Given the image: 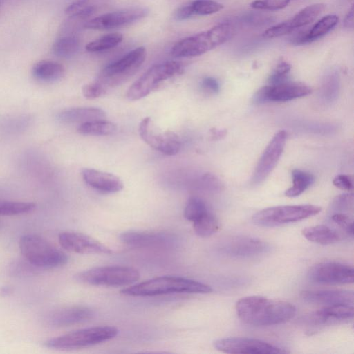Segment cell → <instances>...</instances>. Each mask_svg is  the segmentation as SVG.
Instances as JSON below:
<instances>
[{
  "mask_svg": "<svg viewBox=\"0 0 354 354\" xmlns=\"http://www.w3.org/2000/svg\"><path fill=\"white\" fill-rule=\"evenodd\" d=\"M339 18L335 15H328L316 22L310 29L297 33L291 38L295 45L310 43L330 32L338 23Z\"/></svg>",
  "mask_w": 354,
  "mask_h": 354,
  "instance_id": "cell-23",
  "label": "cell"
},
{
  "mask_svg": "<svg viewBox=\"0 0 354 354\" xmlns=\"http://www.w3.org/2000/svg\"><path fill=\"white\" fill-rule=\"evenodd\" d=\"M195 233L201 237H207L216 233L219 228L216 218L209 211L193 222Z\"/></svg>",
  "mask_w": 354,
  "mask_h": 354,
  "instance_id": "cell-31",
  "label": "cell"
},
{
  "mask_svg": "<svg viewBox=\"0 0 354 354\" xmlns=\"http://www.w3.org/2000/svg\"><path fill=\"white\" fill-rule=\"evenodd\" d=\"M269 245L254 237L236 236L225 241L221 248L224 254L234 257H250L266 252Z\"/></svg>",
  "mask_w": 354,
  "mask_h": 354,
  "instance_id": "cell-18",
  "label": "cell"
},
{
  "mask_svg": "<svg viewBox=\"0 0 354 354\" xmlns=\"http://www.w3.org/2000/svg\"><path fill=\"white\" fill-rule=\"evenodd\" d=\"M287 133L285 131H278L266 147L255 168L252 183H262L277 164L285 147Z\"/></svg>",
  "mask_w": 354,
  "mask_h": 354,
  "instance_id": "cell-14",
  "label": "cell"
},
{
  "mask_svg": "<svg viewBox=\"0 0 354 354\" xmlns=\"http://www.w3.org/2000/svg\"><path fill=\"white\" fill-rule=\"evenodd\" d=\"M82 175L88 186L99 192L112 194L123 189L122 181L114 174L86 168L82 170Z\"/></svg>",
  "mask_w": 354,
  "mask_h": 354,
  "instance_id": "cell-21",
  "label": "cell"
},
{
  "mask_svg": "<svg viewBox=\"0 0 354 354\" xmlns=\"http://www.w3.org/2000/svg\"><path fill=\"white\" fill-rule=\"evenodd\" d=\"M145 57V48L142 46L136 48L104 68L97 81L106 88L119 86L137 72Z\"/></svg>",
  "mask_w": 354,
  "mask_h": 354,
  "instance_id": "cell-9",
  "label": "cell"
},
{
  "mask_svg": "<svg viewBox=\"0 0 354 354\" xmlns=\"http://www.w3.org/2000/svg\"><path fill=\"white\" fill-rule=\"evenodd\" d=\"M311 91V88L305 84L288 81L261 87L254 95L252 101L254 104L268 102H283L306 96Z\"/></svg>",
  "mask_w": 354,
  "mask_h": 354,
  "instance_id": "cell-13",
  "label": "cell"
},
{
  "mask_svg": "<svg viewBox=\"0 0 354 354\" xmlns=\"http://www.w3.org/2000/svg\"><path fill=\"white\" fill-rule=\"evenodd\" d=\"M77 281L93 286H122L135 283L140 272L134 268L108 266L93 268L75 275Z\"/></svg>",
  "mask_w": 354,
  "mask_h": 354,
  "instance_id": "cell-6",
  "label": "cell"
},
{
  "mask_svg": "<svg viewBox=\"0 0 354 354\" xmlns=\"http://www.w3.org/2000/svg\"><path fill=\"white\" fill-rule=\"evenodd\" d=\"M301 233L308 241L322 245L333 244L341 239L336 230L324 225L306 227L302 230Z\"/></svg>",
  "mask_w": 354,
  "mask_h": 354,
  "instance_id": "cell-26",
  "label": "cell"
},
{
  "mask_svg": "<svg viewBox=\"0 0 354 354\" xmlns=\"http://www.w3.org/2000/svg\"><path fill=\"white\" fill-rule=\"evenodd\" d=\"M322 208L314 205H281L261 209L252 216L254 223L274 227L301 221L319 214Z\"/></svg>",
  "mask_w": 354,
  "mask_h": 354,
  "instance_id": "cell-7",
  "label": "cell"
},
{
  "mask_svg": "<svg viewBox=\"0 0 354 354\" xmlns=\"http://www.w3.org/2000/svg\"><path fill=\"white\" fill-rule=\"evenodd\" d=\"M123 37L120 33H110L89 42L86 46L88 52H100L115 47L122 41Z\"/></svg>",
  "mask_w": 354,
  "mask_h": 354,
  "instance_id": "cell-33",
  "label": "cell"
},
{
  "mask_svg": "<svg viewBox=\"0 0 354 354\" xmlns=\"http://www.w3.org/2000/svg\"><path fill=\"white\" fill-rule=\"evenodd\" d=\"M147 10L144 8H131L114 11L93 18L84 24L88 29L104 30L120 27L145 17Z\"/></svg>",
  "mask_w": 354,
  "mask_h": 354,
  "instance_id": "cell-15",
  "label": "cell"
},
{
  "mask_svg": "<svg viewBox=\"0 0 354 354\" xmlns=\"http://www.w3.org/2000/svg\"><path fill=\"white\" fill-rule=\"evenodd\" d=\"M234 32L230 24L222 23L210 29L183 39L171 48L175 57H190L203 55L225 43Z\"/></svg>",
  "mask_w": 354,
  "mask_h": 354,
  "instance_id": "cell-3",
  "label": "cell"
},
{
  "mask_svg": "<svg viewBox=\"0 0 354 354\" xmlns=\"http://www.w3.org/2000/svg\"><path fill=\"white\" fill-rule=\"evenodd\" d=\"M323 97L327 100H333L338 93L339 75L336 71H331L326 75L322 86Z\"/></svg>",
  "mask_w": 354,
  "mask_h": 354,
  "instance_id": "cell-37",
  "label": "cell"
},
{
  "mask_svg": "<svg viewBox=\"0 0 354 354\" xmlns=\"http://www.w3.org/2000/svg\"><path fill=\"white\" fill-rule=\"evenodd\" d=\"M138 131L144 142L162 153L174 156L180 150V142L178 135L171 131H159L149 117L145 118L140 122Z\"/></svg>",
  "mask_w": 354,
  "mask_h": 354,
  "instance_id": "cell-10",
  "label": "cell"
},
{
  "mask_svg": "<svg viewBox=\"0 0 354 354\" xmlns=\"http://www.w3.org/2000/svg\"><path fill=\"white\" fill-rule=\"evenodd\" d=\"M1 225H2V224H1V222L0 221V227H1Z\"/></svg>",
  "mask_w": 354,
  "mask_h": 354,
  "instance_id": "cell-49",
  "label": "cell"
},
{
  "mask_svg": "<svg viewBox=\"0 0 354 354\" xmlns=\"http://www.w3.org/2000/svg\"><path fill=\"white\" fill-rule=\"evenodd\" d=\"M290 69L291 65L288 62L280 61L268 78L270 84L275 85L289 81L288 75Z\"/></svg>",
  "mask_w": 354,
  "mask_h": 354,
  "instance_id": "cell-39",
  "label": "cell"
},
{
  "mask_svg": "<svg viewBox=\"0 0 354 354\" xmlns=\"http://www.w3.org/2000/svg\"><path fill=\"white\" fill-rule=\"evenodd\" d=\"M344 26L347 28H353V7L350 9V10L346 14L344 19Z\"/></svg>",
  "mask_w": 354,
  "mask_h": 354,
  "instance_id": "cell-47",
  "label": "cell"
},
{
  "mask_svg": "<svg viewBox=\"0 0 354 354\" xmlns=\"http://www.w3.org/2000/svg\"><path fill=\"white\" fill-rule=\"evenodd\" d=\"M194 16L190 3H186L179 7L174 13V18L178 21H183Z\"/></svg>",
  "mask_w": 354,
  "mask_h": 354,
  "instance_id": "cell-45",
  "label": "cell"
},
{
  "mask_svg": "<svg viewBox=\"0 0 354 354\" xmlns=\"http://www.w3.org/2000/svg\"><path fill=\"white\" fill-rule=\"evenodd\" d=\"M36 204L32 202L0 199V216H15L32 211Z\"/></svg>",
  "mask_w": 354,
  "mask_h": 354,
  "instance_id": "cell-32",
  "label": "cell"
},
{
  "mask_svg": "<svg viewBox=\"0 0 354 354\" xmlns=\"http://www.w3.org/2000/svg\"><path fill=\"white\" fill-rule=\"evenodd\" d=\"M310 281L321 284H346L353 282V268L337 261H325L313 266L308 271Z\"/></svg>",
  "mask_w": 354,
  "mask_h": 354,
  "instance_id": "cell-11",
  "label": "cell"
},
{
  "mask_svg": "<svg viewBox=\"0 0 354 354\" xmlns=\"http://www.w3.org/2000/svg\"><path fill=\"white\" fill-rule=\"evenodd\" d=\"M80 45V41L76 37L66 35L57 39L55 41L52 50L57 57L70 58L78 52Z\"/></svg>",
  "mask_w": 354,
  "mask_h": 354,
  "instance_id": "cell-30",
  "label": "cell"
},
{
  "mask_svg": "<svg viewBox=\"0 0 354 354\" xmlns=\"http://www.w3.org/2000/svg\"><path fill=\"white\" fill-rule=\"evenodd\" d=\"M189 3L194 15H208L223 8V4L213 0H194Z\"/></svg>",
  "mask_w": 354,
  "mask_h": 354,
  "instance_id": "cell-35",
  "label": "cell"
},
{
  "mask_svg": "<svg viewBox=\"0 0 354 354\" xmlns=\"http://www.w3.org/2000/svg\"><path fill=\"white\" fill-rule=\"evenodd\" d=\"M214 347L227 353L271 354L288 351L265 341L247 337H227L215 340Z\"/></svg>",
  "mask_w": 354,
  "mask_h": 354,
  "instance_id": "cell-12",
  "label": "cell"
},
{
  "mask_svg": "<svg viewBox=\"0 0 354 354\" xmlns=\"http://www.w3.org/2000/svg\"><path fill=\"white\" fill-rule=\"evenodd\" d=\"M201 86L205 90L214 93H218L220 88L218 81L212 77L203 79Z\"/></svg>",
  "mask_w": 354,
  "mask_h": 354,
  "instance_id": "cell-46",
  "label": "cell"
},
{
  "mask_svg": "<svg viewBox=\"0 0 354 354\" xmlns=\"http://www.w3.org/2000/svg\"><path fill=\"white\" fill-rule=\"evenodd\" d=\"M353 194H344L336 197L333 201V207L337 212L353 209Z\"/></svg>",
  "mask_w": 354,
  "mask_h": 354,
  "instance_id": "cell-43",
  "label": "cell"
},
{
  "mask_svg": "<svg viewBox=\"0 0 354 354\" xmlns=\"http://www.w3.org/2000/svg\"><path fill=\"white\" fill-rule=\"evenodd\" d=\"M290 0H256L250 3L254 9L277 10L288 6Z\"/></svg>",
  "mask_w": 354,
  "mask_h": 354,
  "instance_id": "cell-40",
  "label": "cell"
},
{
  "mask_svg": "<svg viewBox=\"0 0 354 354\" xmlns=\"http://www.w3.org/2000/svg\"><path fill=\"white\" fill-rule=\"evenodd\" d=\"M19 247L24 258L39 269L58 268L68 261V257L63 251L37 234L22 236Z\"/></svg>",
  "mask_w": 354,
  "mask_h": 354,
  "instance_id": "cell-4",
  "label": "cell"
},
{
  "mask_svg": "<svg viewBox=\"0 0 354 354\" xmlns=\"http://www.w3.org/2000/svg\"><path fill=\"white\" fill-rule=\"evenodd\" d=\"M60 245L65 250L78 254H111V250L93 237L76 232H64L59 234Z\"/></svg>",
  "mask_w": 354,
  "mask_h": 354,
  "instance_id": "cell-16",
  "label": "cell"
},
{
  "mask_svg": "<svg viewBox=\"0 0 354 354\" xmlns=\"http://www.w3.org/2000/svg\"><path fill=\"white\" fill-rule=\"evenodd\" d=\"M302 299L309 303L332 305L353 306L354 295L346 290H310L301 292Z\"/></svg>",
  "mask_w": 354,
  "mask_h": 354,
  "instance_id": "cell-20",
  "label": "cell"
},
{
  "mask_svg": "<svg viewBox=\"0 0 354 354\" xmlns=\"http://www.w3.org/2000/svg\"><path fill=\"white\" fill-rule=\"evenodd\" d=\"M124 244L136 248H163L174 244L173 235L162 232L126 231L119 235Z\"/></svg>",
  "mask_w": 354,
  "mask_h": 354,
  "instance_id": "cell-19",
  "label": "cell"
},
{
  "mask_svg": "<svg viewBox=\"0 0 354 354\" xmlns=\"http://www.w3.org/2000/svg\"><path fill=\"white\" fill-rule=\"evenodd\" d=\"M292 186L285 192L288 197H296L301 194L315 181L314 176L300 169L292 171Z\"/></svg>",
  "mask_w": 354,
  "mask_h": 354,
  "instance_id": "cell-29",
  "label": "cell"
},
{
  "mask_svg": "<svg viewBox=\"0 0 354 354\" xmlns=\"http://www.w3.org/2000/svg\"><path fill=\"white\" fill-rule=\"evenodd\" d=\"M1 0H0V8H1Z\"/></svg>",
  "mask_w": 354,
  "mask_h": 354,
  "instance_id": "cell-48",
  "label": "cell"
},
{
  "mask_svg": "<svg viewBox=\"0 0 354 354\" xmlns=\"http://www.w3.org/2000/svg\"><path fill=\"white\" fill-rule=\"evenodd\" d=\"M95 12V7L89 4L88 0H77L65 10L69 17L86 18Z\"/></svg>",
  "mask_w": 354,
  "mask_h": 354,
  "instance_id": "cell-36",
  "label": "cell"
},
{
  "mask_svg": "<svg viewBox=\"0 0 354 354\" xmlns=\"http://www.w3.org/2000/svg\"><path fill=\"white\" fill-rule=\"evenodd\" d=\"M65 69L61 64L50 61L41 60L37 62L32 68V76L38 81L54 82L63 77Z\"/></svg>",
  "mask_w": 354,
  "mask_h": 354,
  "instance_id": "cell-25",
  "label": "cell"
},
{
  "mask_svg": "<svg viewBox=\"0 0 354 354\" xmlns=\"http://www.w3.org/2000/svg\"><path fill=\"white\" fill-rule=\"evenodd\" d=\"M333 185L342 190L349 191L353 188L352 179L349 176L339 174L335 177L333 181Z\"/></svg>",
  "mask_w": 354,
  "mask_h": 354,
  "instance_id": "cell-44",
  "label": "cell"
},
{
  "mask_svg": "<svg viewBox=\"0 0 354 354\" xmlns=\"http://www.w3.org/2000/svg\"><path fill=\"white\" fill-rule=\"evenodd\" d=\"M106 88L97 81L84 85L82 88L84 97L93 100L103 95L106 92Z\"/></svg>",
  "mask_w": 354,
  "mask_h": 354,
  "instance_id": "cell-41",
  "label": "cell"
},
{
  "mask_svg": "<svg viewBox=\"0 0 354 354\" xmlns=\"http://www.w3.org/2000/svg\"><path fill=\"white\" fill-rule=\"evenodd\" d=\"M116 130L117 126L105 119L82 123L77 129L79 133L89 136H108Z\"/></svg>",
  "mask_w": 354,
  "mask_h": 354,
  "instance_id": "cell-28",
  "label": "cell"
},
{
  "mask_svg": "<svg viewBox=\"0 0 354 354\" xmlns=\"http://www.w3.org/2000/svg\"><path fill=\"white\" fill-rule=\"evenodd\" d=\"M183 70V64L176 61L153 65L129 88L127 97L131 101L143 98L154 91L162 82L180 74Z\"/></svg>",
  "mask_w": 354,
  "mask_h": 354,
  "instance_id": "cell-8",
  "label": "cell"
},
{
  "mask_svg": "<svg viewBox=\"0 0 354 354\" xmlns=\"http://www.w3.org/2000/svg\"><path fill=\"white\" fill-rule=\"evenodd\" d=\"M106 112L99 108L77 107L64 110L59 112L57 118L63 123H84L87 122L104 120Z\"/></svg>",
  "mask_w": 354,
  "mask_h": 354,
  "instance_id": "cell-24",
  "label": "cell"
},
{
  "mask_svg": "<svg viewBox=\"0 0 354 354\" xmlns=\"http://www.w3.org/2000/svg\"><path fill=\"white\" fill-rule=\"evenodd\" d=\"M332 221L342 228L348 235L353 234V219L344 212H335L331 216Z\"/></svg>",
  "mask_w": 354,
  "mask_h": 354,
  "instance_id": "cell-42",
  "label": "cell"
},
{
  "mask_svg": "<svg viewBox=\"0 0 354 354\" xmlns=\"http://www.w3.org/2000/svg\"><path fill=\"white\" fill-rule=\"evenodd\" d=\"M38 271L35 267L27 260L17 259L12 262L9 266V272L11 276L24 277L35 275Z\"/></svg>",
  "mask_w": 354,
  "mask_h": 354,
  "instance_id": "cell-38",
  "label": "cell"
},
{
  "mask_svg": "<svg viewBox=\"0 0 354 354\" xmlns=\"http://www.w3.org/2000/svg\"><path fill=\"white\" fill-rule=\"evenodd\" d=\"M118 329L112 326H99L76 330L49 339L44 346L55 350H73L100 344L114 338Z\"/></svg>",
  "mask_w": 354,
  "mask_h": 354,
  "instance_id": "cell-5",
  "label": "cell"
},
{
  "mask_svg": "<svg viewBox=\"0 0 354 354\" xmlns=\"http://www.w3.org/2000/svg\"><path fill=\"white\" fill-rule=\"evenodd\" d=\"M236 311L244 323L254 326H268L287 322L297 312L291 303L263 296H247L236 304Z\"/></svg>",
  "mask_w": 354,
  "mask_h": 354,
  "instance_id": "cell-1",
  "label": "cell"
},
{
  "mask_svg": "<svg viewBox=\"0 0 354 354\" xmlns=\"http://www.w3.org/2000/svg\"><path fill=\"white\" fill-rule=\"evenodd\" d=\"M211 286L193 279L176 277L162 276L123 288L120 292L133 297L156 296L171 293H209Z\"/></svg>",
  "mask_w": 354,
  "mask_h": 354,
  "instance_id": "cell-2",
  "label": "cell"
},
{
  "mask_svg": "<svg viewBox=\"0 0 354 354\" xmlns=\"http://www.w3.org/2000/svg\"><path fill=\"white\" fill-rule=\"evenodd\" d=\"M93 311L86 306H66L51 310L44 317L46 324L53 327H66L91 319Z\"/></svg>",
  "mask_w": 354,
  "mask_h": 354,
  "instance_id": "cell-17",
  "label": "cell"
},
{
  "mask_svg": "<svg viewBox=\"0 0 354 354\" xmlns=\"http://www.w3.org/2000/svg\"><path fill=\"white\" fill-rule=\"evenodd\" d=\"M208 212L203 201L196 197L189 199L184 209L185 218L194 222Z\"/></svg>",
  "mask_w": 354,
  "mask_h": 354,
  "instance_id": "cell-34",
  "label": "cell"
},
{
  "mask_svg": "<svg viewBox=\"0 0 354 354\" xmlns=\"http://www.w3.org/2000/svg\"><path fill=\"white\" fill-rule=\"evenodd\" d=\"M323 3H314L299 11L292 18L285 21L288 29L291 33L295 29L305 26L313 22L325 10Z\"/></svg>",
  "mask_w": 354,
  "mask_h": 354,
  "instance_id": "cell-27",
  "label": "cell"
},
{
  "mask_svg": "<svg viewBox=\"0 0 354 354\" xmlns=\"http://www.w3.org/2000/svg\"><path fill=\"white\" fill-rule=\"evenodd\" d=\"M353 316V306H325L308 315L305 321L313 326H320L331 321L348 319Z\"/></svg>",
  "mask_w": 354,
  "mask_h": 354,
  "instance_id": "cell-22",
  "label": "cell"
}]
</instances>
